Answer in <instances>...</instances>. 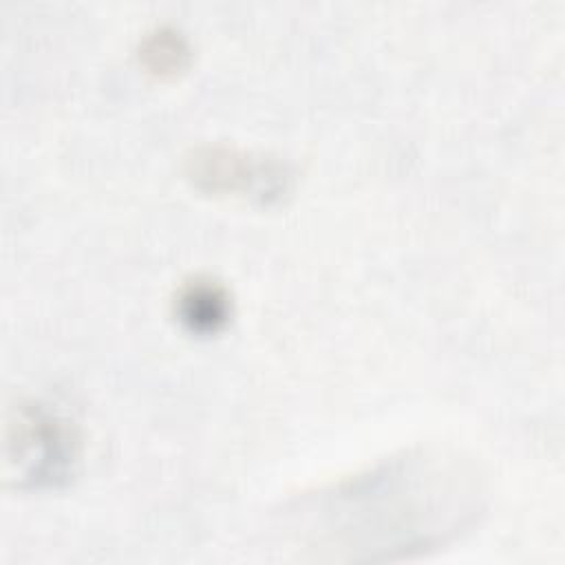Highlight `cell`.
Here are the masks:
<instances>
[{"instance_id":"cell-1","label":"cell","mask_w":565,"mask_h":565,"mask_svg":"<svg viewBox=\"0 0 565 565\" xmlns=\"http://www.w3.org/2000/svg\"><path fill=\"white\" fill-rule=\"evenodd\" d=\"M9 461L18 463L22 481L55 483L64 479L75 461L77 439L64 417L42 404H29L18 408V417L11 424Z\"/></svg>"},{"instance_id":"cell-2","label":"cell","mask_w":565,"mask_h":565,"mask_svg":"<svg viewBox=\"0 0 565 565\" xmlns=\"http://www.w3.org/2000/svg\"><path fill=\"white\" fill-rule=\"evenodd\" d=\"M192 174L199 183L210 190H247L256 183L274 181L278 174L267 170L263 163H256L243 154H236L230 148H205L190 159Z\"/></svg>"},{"instance_id":"cell-3","label":"cell","mask_w":565,"mask_h":565,"mask_svg":"<svg viewBox=\"0 0 565 565\" xmlns=\"http://www.w3.org/2000/svg\"><path fill=\"white\" fill-rule=\"evenodd\" d=\"M177 311L190 329L214 331L227 318V294L216 282L196 278L181 289L177 298Z\"/></svg>"},{"instance_id":"cell-4","label":"cell","mask_w":565,"mask_h":565,"mask_svg":"<svg viewBox=\"0 0 565 565\" xmlns=\"http://www.w3.org/2000/svg\"><path fill=\"white\" fill-rule=\"evenodd\" d=\"M141 57L146 66L154 73H174L183 66L188 57L185 38L174 29L161 26L143 40Z\"/></svg>"}]
</instances>
